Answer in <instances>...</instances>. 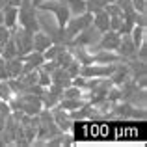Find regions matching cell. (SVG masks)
Instances as JSON below:
<instances>
[{
	"label": "cell",
	"mask_w": 147,
	"mask_h": 147,
	"mask_svg": "<svg viewBox=\"0 0 147 147\" xmlns=\"http://www.w3.org/2000/svg\"><path fill=\"white\" fill-rule=\"evenodd\" d=\"M36 17H37V26H39V30L47 34L50 39H52V43L65 45V34H63V28L58 24L56 17H54L50 11L41 9V7H36Z\"/></svg>",
	"instance_id": "obj_1"
},
{
	"label": "cell",
	"mask_w": 147,
	"mask_h": 147,
	"mask_svg": "<svg viewBox=\"0 0 147 147\" xmlns=\"http://www.w3.org/2000/svg\"><path fill=\"white\" fill-rule=\"evenodd\" d=\"M91 19H93V15H91L90 11H84V13H80V15H71L69 21L65 22V26H63L65 45H69V41H71L76 34L82 32L86 26H90L91 24Z\"/></svg>",
	"instance_id": "obj_2"
},
{
	"label": "cell",
	"mask_w": 147,
	"mask_h": 147,
	"mask_svg": "<svg viewBox=\"0 0 147 147\" xmlns=\"http://www.w3.org/2000/svg\"><path fill=\"white\" fill-rule=\"evenodd\" d=\"M115 65L117 63H95V61H91L88 65H80L78 75H82L84 78H108L114 73Z\"/></svg>",
	"instance_id": "obj_3"
},
{
	"label": "cell",
	"mask_w": 147,
	"mask_h": 147,
	"mask_svg": "<svg viewBox=\"0 0 147 147\" xmlns=\"http://www.w3.org/2000/svg\"><path fill=\"white\" fill-rule=\"evenodd\" d=\"M100 34L102 32H99L97 28H95L93 24H90V26H86V28L82 30V32H78L75 37H73L71 41H69V45H76V47H86V49H93L95 45L99 43V39H100Z\"/></svg>",
	"instance_id": "obj_4"
},
{
	"label": "cell",
	"mask_w": 147,
	"mask_h": 147,
	"mask_svg": "<svg viewBox=\"0 0 147 147\" xmlns=\"http://www.w3.org/2000/svg\"><path fill=\"white\" fill-rule=\"evenodd\" d=\"M37 7L50 11V13L56 17L58 24H60L61 28L65 26V22L69 21V17H71V13H69V7H67V4H65L63 0H45V2H41Z\"/></svg>",
	"instance_id": "obj_5"
},
{
	"label": "cell",
	"mask_w": 147,
	"mask_h": 147,
	"mask_svg": "<svg viewBox=\"0 0 147 147\" xmlns=\"http://www.w3.org/2000/svg\"><path fill=\"white\" fill-rule=\"evenodd\" d=\"M136 45H134L132 37L129 36V34H121V39H119V45H117V50L115 52L121 56L123 61L127 60H132V58H136Z\"/></svg>",
	"instance_id": "obj_6"
},
{
	"label": "cell",
	"mask_w": 147,
	"mask_h": 147,
	"mask_svg": "<svg viewBox=\"0 0 147 147\" xmlns=\"http://www.w3.org/2000/svg\"><path fill=\"white\" fill-rule=\"evenodd\" d=\"M50 112H52V119H54V123H56V127L60 129V132H69V130L73 129V123L75 121L71 119L69 112L61 110L60 106L50 108Z\"/></svg>",
	"instance_id": "obj_7"
},
{
	"label": "cell",
	"mask_w": 147,
	"mask_h": 147,
	"mask_svg": "<svg viewBox=\"0 0 147 147\" xmlns=\"http://www.w3.org/2000/svg\"><path fill=\"white\" fill-rule=\"evenodd\" d=\"M2 24L6 28L13 30L19 24V6H11V4H4L2 7Z\"/></svg>",
	"instance_id": "obj_8"
},
{
	"label": "cell",
	"mask_w": 147,
	"mask_h": 147,
	"mask_svg": "<svg viewBox=\"0 0 147 147\" xmlns=\"http://www.w3.org/2000/svg\"><path fill=\"white\" fill-rule=\"evenodd\" d=\"M93 61L95 63H119L121 56H119L115 50H104V49H99L93 52Z\"/></svg>",
	"instance_id": "obj_9"
},
{
	"label": "cell",
	"mask_w": 147,
	"mask_h": 147,
	"mask_svg": "<svg viewBox=\"0 0 147 147\" xmlns=\"http://www.w3.org/2000/svg\"><path fill=\"white\" fill-rule=\"evenodd\" d=\"M52 45V39L41 30H36L32 34V50H37V52H43L45 49H49Z\"/></svg>",
	"instance_id": "obj_10"
},
{
	"label": "cell",
	"mask_w": 147,
	"mask_h": 147,
	"mask_svg": "<svg viewBox=\"0 0 147 147\" xmlns=\"http://www.w3.org/2000/svg\"><path fill=\"white\" fill-rule=\"evenodd\" d=\"M71 78L73 76L67 73V69L63 67H56L52 73H50V84H58L61 88H67L71 84Z\"/></svg>",
	"instance_id": "obj_11"
},
{
	"label": "cell",
	"mask_w": 147,
	"mask_h": 147,
	"mask_svg": "<svg viewBox=\"0 0 147 147\" xmlns=\"http://www.w3.org/2000/svg\"><path fill=\"white\" fill-rule=\"evenodd\" d=\"M4 65H6L7 78H17V76H21V73H22V60H21V56H15V58L6 60Z\"/></svg>",
	"instance_id": "obj_12"
},
{
	"label": "cell",
	"mask_w": 147,
	"mask_h": 147,
	"mask_svg": "<svg viewBox=\"0 0 147 147\" xmlns=\"http://www.w3.org/2000/svg\"><path fill=\"white\" fill-rule=\"evenodd\" d=\"M91 15H93L91 24H93L99 32H106V30H110V17H108V13L104 9L95 11V13H91Z\"/></svg>",
	"instance_id": "obj_13"
},
{
	"label": "cell",
	"mask_w": 147,
	"mask_h": 147,
	"mask_svg": "<svg viewBox=\"0 0 147 147\" xmlns=\"http://www.w3.org/2000/svg\"><path fill=\"white\" fill-rule=\"evenodd\" d=\"M86 102L88 100H84V99H63L61 97L60 102H58V106L65 112H75V110H78L80 106H84Z\"/></svg>",
	"instance_id": "obj_14"
},
{
	"label": "cell",
	"mask_w": 147,
	"mask_h": 147,
	"mask_svg": "<svg viewBox=\"0 0 147 147\" xmlns=\"http://www.w3.org/2000/svg\"><path fill=\"white\" fill-rule=\"evenodd\" d=\"M0 56H2L4 60H9V58H15V56H17V47H15L11 36H9V39H7L6 43L0 47Z\"/></svg>",
	"instance_id": "obj_15"
},
{
	"label": "cell",
	"mask_w": 147,
	"mask_h": 147,
	"mask_svg": "<svg viewBox=\"0 0 147 147\" xmlns=\"http://www.w3.org/2000/svg\"><path fill=\"white\" fill-rule=\"evenodd\" d=\"M130 37H132V41H134V45L136 47H140L142 43L145 41V26H140V24H134L132 26V30H130V34H129Z\"/></svg>",
	"instance_id": "obj_16"
},
{
	"label": "cell",
	"mask_w": 147,
	"mask_h": 147,
	"mask_svg": "<svg viewBox=\"0 0 147 147\" xmlns=\"http://www.w3.org/2000/svg\"><path fill=\"white\" fill-rule=\"evenodd\" d=\"M69 7V13L71 15H80L86 11V0H63Z\"/></svg>",
	"instance_id": "obj_17"
},
{
	"label": "cell",
	"mask_w": 147,
	"mask_h": 147,
	"mask_svg": "<svg viewBox=\"0 0 147 147\" xmlns=\"http://www.w3.org/2000/svg\"><path fill=\"white\" fill-rule=\"evenodd\" d=\"M112 0H86V11L90 13H95V11H100L106 7V4H110Z\"/></svg>",
	"instance_id": "obj_18"
},
{
	"label": "cell",
	"mask_w": 147,
	"mask_h": 147,
	"mask_svg": "<svg viewBox=\"0 0 147 147\" xmlns=\"http://www.w3.org/2000/svg\"><path fill=\"white\" fill-rule=\"evenodd\" d=\"M13 90L9 88V82H7V78L6 80H0V99L2 100H7L9 102V99L13 97Z\"/></svg>",
	"instance_id": "obj_19"
},
{
	"label": "cell",
	"mask_w": 147,
	"mask_h": 147,
	"mask_svg": "<svg viewBox=\"0 0 147 147\" xmlns=\"http://www.w3.org/2000/svg\"><path fill=\"white\" fill-rule=\"evenodd\" d=\"M115 4H117V7L121 9V13L123 15H132V13H136L134 11V7H132V2L130 0H114Z\"/></svg>",
	"instance_id": "obj_20"
},
{
	"label": "cell",
	"mask_w": 147,
	"mask_h": 147,
	"mask_svg": "<svg viewBox=\"0 0 147 147\" xmlns=\"http://www.w3.org/2000/svg\"><path fill=\"white\" fill-rule=\"evenodd\" d=\"M108 17H110V30H115V32H117L121 22H123V15L119 13V15H108Z\"/></svg>",
	"instance_id": "obj_21"
},
{
	"label": "cell",
	"mask_w": 147,
	"mask_h": 147,
	"mask_svg": "<svg viewBox=\"0 0 147 147\" xmlns=\"http://www.w3.org/2000/svg\"><path fill=\"white\" fill-rule=\"evenodd\" d=\"M11 114V108H9V102L7 100H2L0 99V119H7V115Z\"/></svg>",
	"instance_id": "obj_22"
},
{
	"label": "cell",
	"mask_w": 147,
	"mask_h": 147,
	"mask_svg": "<svg viewBox=\"0 0 147 147\" xmlns=\"http://www.w3.org/2000/svg\"><path fill=\"white\" fill-rule=\"evenodd\" d=\"M132 2V7H134V11L136 13H145V9H147V0H130Z\"/></svg>",
	"instance_id": "obj_23"
},
{
	"label": "cell",
	"mask_w": 147,
	"mask_h": 147,
	"mask_svg": "<svg viewBox=\"0 0 147 147\" xmlns=\"http://www.w3.org/2000/svg\"><path fill=\"white\" fill-rule=\"evenodd\" d=\"M9 34H11V30H9V28H6V26L0 22V47H2V45L6 43L7 39H9Z\"/></svg>",
	"instance_id": "obj_24"
},
{
	"label": "cell",
	"mask_w": 147,
	"mask_h": 147,
	"mask_svg": "<svg viewBox=\"0 0 147 147\" xmlns=\"http://www.w3.org/2000/svg\"><path fill=\"white\" fill-rule=\"evenodd\" d=\"M4 58L0 56V80H6L7 78V73H6V65H4Z\"/></svg>",
	"instance_id": "obj_25"
},
{
	"label": "cell",
	"mask_w": 147,
	"mask_h": 147,
	"mask_svg": "<svg viewBox=\"0 0 147 147\" xmlns=\"http://www.w3.org/2000/svg\"><path fill=\"white\" fill-rule=\"evenodd\" d=\"M2 6H4V4H2V0H0V7H2Z\"/></svg>",
	"instance_id": "obj_26"
}]
</instances>
